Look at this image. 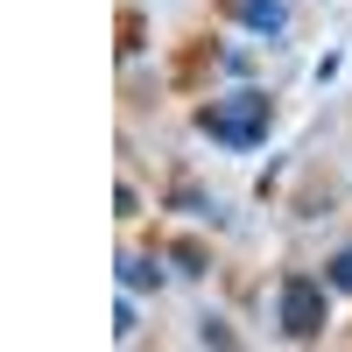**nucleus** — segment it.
<instances>
[{"label":"nucleus","mask_w":352,"mask_h":352,"mask_svg":"<svg viewBox=\"0 0 352 352\" xmlns=\"http://www.w3.org/2000/svg\"><path fill=\"white\" fill-rule=\"evenodd\" d=\"M268 120H275V106H268V92H254V85H240V92H226V99H212L197 113V127L212 134L219 148H232V155L261 148V141H268Z\"/></svg>","instance_id":"1"},{"label":"nucleus","mask_w":352,"mask_h":352,"mask_svg":"<svg viewBox=\"0 0 352 352\" xmlns=\"http://www.w3.org/2000/svg\"><path fill=\"white\" fill-rule=\"evenodd\" d=\"M275 317H282L289 338H317V331H324V282L282 275V289H275Z\"/></svg>","instance_id":"2"},{"label":"nucleus","mask_w":352,"mask_h":352,"mask_svg":"<svg viewBox=\"0 0 352 352\" xmlns=\"http://www.w3.org/2000/svg\"><path fill=\"white\" fill-rule=\"evenodd\" d=\"M232 14H240L254 36H282L289 28V0H232Z\"/></svg>","instance_id":"3"},{"label":"nucleus","mask_w":352,"mask_h":352,"mask_svg":"<svg viewBox=\"0 0 352 352\" xmlns=\"http://www.w3.org/2000/svg\"><path fill=\"white\" fill-rule=\"evenodd\" d=\"M120 282L127 289H148V282H162V268H155L148 254H120Z\"/></svg>","instance_id":"4"},{"label":"nucleus","mask_w":352,"mask_h":352,"mask_svg":"<svg viewBox=\"0 0 352 352\" xmlns=\"http://www.w3.org/2000/svg\"><path fill=\"white\" fill-rule=\"evenodd\" d=\"M324 282H331V289H352V247H338V254L324 261Z\"/></svg>","instance_id":"5"},{"label":"nucleus","mask_w":352,"mask_h":352,"mask_svg":"<svg viewBox=\"0 0 352 352\" xmlns=\"http://www.w3.org/2000/svg\"><path fill=\"white\" fill-rule=\"evenodd\" d=\"M197 338H204V345H232V331L219 324V317H204V324H197Z\"/></svg>","instance_id":"6"}]
</instances>
